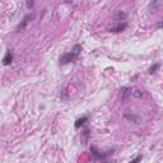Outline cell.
Returning <instances> with one entry per match:
<instances>
[{"label": "cell", "instance_id": "cell-1", "mask_svg": "<svg viewBox=\"0 0 163 163\" xmlns=\"http://www.w3.org/2000/svg\"><path fill=\"white\" fill-rule=\"evenodd\" d=\"M79 55H76V54L74 51H70V52H66L64 54V55L60 56V64H69V63H73V61H75L76 59H78Z\"/></svg>", "mask_w": 163, "mask_h": 163}, {"label": "cell", "instance_id": "cell-2", "mask_svg": "<svg viewBox=\"0 0 163 163\" xmlns=\"http://www.w3.org/2000/svg\"><path fill=\"white\" fill-rule=\"evenodd\" d=\"M91 152H92V156L96 158V159H103V158H106V157H108L110 156V154L112 153V152H107V153H104V154H102L101 152H98V150H97V148L94 145L93 147H91Z\"/></svg>", "mask_w": 163, "mask_h": 163}, {"label": "cell", "instance_id": "cell-3", "mask_svg": "<svg viewBox=\"0 0 163 163\" xmlns=\"http://www.w3.org/2000/svg\"><path fill=\"white\" fill-rule=\"evenodd\" d=\"M33 17H34V14H27L26 17L23 18L22 23H19V24H18L17 31H22V29H24V28H26V26L29 23V21H32V19H33Z\"/></svg>", "mask_w": 163, "mask_h": 163}, {"label": "cell", "instance_id": "cell-4", "mask_svg": "<svg viewBox=\"0 0 163 163\" xmlns=\"http://www.w3.org/2000/svg\"><path fill=\"white\" fill-rule=\"evenodd\" d=\"M13 59H14L13 52L8 51V52L5 54V56L3 57V64H4V65H10L11 63H13Z\"/></svg>", "mask_w": 163, "mask_h": 163}, {"label": "cell", "instance_id": "cell-5", "mask_svg": "<svg viewBox=\"0 0 163 163\" xmlns=\"http://www.w3.org/2000/svg\"><path fill=\"white\" fill-rule=\"evenodd\" d=\"M127 27V23H120V24H117L116 27H114V28L110 29V32H114V33H119V32H122L124 29H125Z\"/></svg>", "mask_w": 163, "mask_h": 163}, {"label": "cell", "instance_id": "cell-6", "mask_svg": "<svg viewBox=\"0 0 163 163\" xmlns=\"http://www.w3.org/2000/svg\"><path fill=\"white\" fill-rule=\"evenodd\" d=\"M131 94H133V92H131V89L129 87H124L121 88V98L122 99H126L127 97H130Z\"/></svg>", "mask_w": 163, "mask_h": 163}, {"label": "cell", "instance_id": "cell-7", "mask_svg": "<svg viewBox=\"0 0 163 163\" xmlns=\"http://www.w3.org/2000/svg\"><path fill=\"white\" fill-rule=\"evenodd\" d=\"M87 121H88V116H84V117H82V119H78L75 121V127H76V129H79V127L83 126Z\"/></svg>", "mask_w": 163, "mask_h": 163}, {"label": "cell", "instance_id": "cell-8", "mask_svg": "<svg viewBox=\"0 0 163 163\" xmlns=\"http://www.w3.org/2000/svg\"><path fill=\"white\" fill-rule=\"evenodd\" d=\"M125 119L127 120H130V121H134L135 124H138L139 122V117L137 115H131V114H125Z\"/></svg>", "mask_w": 163, "mask_h": 163}, {"label": "cell", "instance_id": "cell-9", "mask_svg": "<svg viewBox=\"0 0 163 163\" xmlns=\"http://www.w3.org/2000/svg\"><path fill=\"white\" fill-rule=\"evenodd\" d=\"M88 137H89V130L85 129L83 133H82V142H83V144H87V140H88Z\"/></svg>", "mask_w": 163, "mask_h": 163}, {"label": "cell", "instance_id": "cell-10", "mask_svg": "<svg viewBox=\"0 0 163 163\" xmlns=\"http://www.w3.org/2000/svg\"><path fill=\"white\" fill-rule=\"evenodd\" d=\"M125 18H126V13L122 10H120L117 13V15H116V19H117V21H122V19H125Z\"/></svg>", "mask_w": 163, "mask_h": 163}, {"label": "cell", "instance_id": "cell-11", "mask_svg": "<svg viewBox=\"0 0 163 163\" xmlns=\"http://www.w3.org/2000/svg\"><path fill=\"white\" fill-rule=\"evenodd\" d=\"M158 68H159V64H154L153 66L149 69V73H150V74H153V73H156V71L158 70Z\"/></svg>", "mask_w": 163, "mask_h": 163}, {"label": "cell", "instance_id": "cell-12", "mask_svg": "<svg viewBox=\"0 0 163 163\" xmlns=\"http://www.w3.org/2000/svg\"><path fill=\"white\" fill-rule=\"evenodd\" d=\"M142 156H138L137 158H135V159H133V161H130V163H138V162H140L142 161Z\"/></svg>", "mask_w": 163, "mask_h": 163}, {"label": "cell", "instance_id": "cell-13", "mask_svg": "<svg viewBox=\"0 0 163 163\" xmlns=\"http://www.w3.org/2000/svg\"><path fill=\"white\" fill-rule=\"evenodd\" d=\"M142 94H143V93H142L140 91H137L135 93H133V96H134V97H140Z\"/></svg>", "mask_w": 163, "mask_h": 163}, {"label": "cell", "instance_id": "cell-14", "mask_svg": "<svg viewBox=\"0 0 163 163\" xmlns=\"http://www.w3.org/2000/svg\"><path fill=\"white\" fill-rule=\"evenodd\" d=\"M157 27H158V28H163V19L157 23Z\"/></svg>", "mask_w": 163, "mask_h": 163}, {"label": "cell", "instance_id": "cell-15", "mask_svg": "<svg viewBox=\"0 0 163 163\" xmlns=\"http://www.w3.org/2000/svg\"><path fill=\"white\" fill-rule=\"evenodd\" d=\"M34 5V1H27V6L28 8H32Z\"/></svg>", "mask_w": 163, "mask_h": 163}]
</instances>
